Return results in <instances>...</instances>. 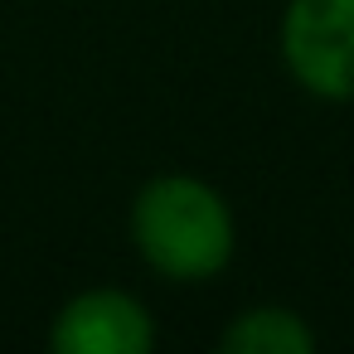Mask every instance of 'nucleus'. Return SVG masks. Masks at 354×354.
<instances>
[{
    "label": "nucleus",
    "instance_id": "f257e3e1",
    "mask_svg": "<svg viewBox=\"0 0 354 354\" xmlns=\"http://www.w3.org/2000/svg\"><path fill=\"white\" fill-rule=\"evenodd\" d=\"M131 243L170 281H209L228 267L238 228L223 194L194 175H160L131 204Z\"/></svg>",
    "mask_w": 354,
    "mask_h": 354
},
{
    "label": "nucleus",
    "instance_id": "f03ea898",
    "mask_svg": "<svg viewBox=\"0 0 354 354\" xmlns=\"http://www.w3.org/2000/svg\"><path fill=\"white\" fill-rule=\"evenodd\" d=\"M281 59L310 97L354 102V0H291Z\"/></svg>",
    "mask_w": 354,
    "mask_h": 354
},
{
    "label": "nucleus",
    "instance_id": "7ed1b4c3",
    "mask_svg": "<svg viewBox=\"0 0 354 354\" xmlns=\"http://www.w3.org/2000/svg\"><path fill=\"white\" fill-rule=\"evenodd\" d=\"M49 344L59 354H146L156 344V320L131 291L93 286L64 301L49 325Z\"/></svg>",
    "mask_w": 354,
    "mask_h": 354
},
{
    "label": "nucleus",
    "instance_id": "20e7f679",
    "mask_svg": "<svg viewBox=\"0 0 354 354\" xmlns=\"http://www.w3.org/2000/svg\"><path fill=\"white\" fill-rule=\"evenodd\" d=\"M218 344L228 354H310L315 330L286 306H252L218 335Z\"/></svg>",
    "mask_w": 354,
    "mask_h": 354
}]
</instances>
